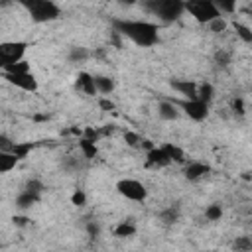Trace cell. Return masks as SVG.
<instances>
[{
	"label": "cell",
	"mask_w": 252,
	"mask_h": 252,
	"mask_svg": "<svg viewBox=\"0 0 252 252\" xmlns=\"http://www.w3.org/2000/svg\"><path fill=\"white\" fill-rule=\"evenodd\" d=\"M112 28L116 33L128 37L140 47H152L158 43V26L142 20H112Z\"/></svg>",
	"instance_id": "1"
},
{
	"label": "cell",
	"mask_w": 252,
	"mask_h": 252,
	"mask_svg": "<svg viewBox=\"0 0 252 252\" xmlns=\"http://www.w3.org/2000/svg\"><path fill=\"white\" fill-rule=\"evenodd\" d=\"M16 2H20L28 10L32 20L37 22V24L53 22L61 16V10L53 0H16Z\"/></svg>",
	"instance_id": "2"
},
{
	"label": "cell",
	"mask_w": 252,
	"mask_h": 252,
	"mask_svg": "<svg viewBox=\"0 0 252 252\" xmlns=\"http://www.w3.org/2000/svg\"><path fill=\"white\" fill-rule=\"evenodd\" d=\"M185 0H150L146 8L161 22H175L185 12Z\"/></svg>",
	"instance_id": "3"
},
{
	"label": "cell",
	"mask_w": 252,
	"mask_h": 252,
	"mask_svg": "<svg viewBox=\"0 0 252 252\" xmlns=\"http://www.w3.org/2000/svg\"><path fill=\"white\" fill-rule=\"evenodd\" d=\"M185 12H189L199 24H209L211 20L219 18L220 12L211 0H185Z\"/></svg>",
	"instance_id": "4"
},
{
	"label": "cell",
	"mask_w": 252,
	"mask_h": 252,
	"mask_svg": "<svg viewBox=\"0 0 252 252\" xmlns=\"http://www.w3.org/2000/svg\"><path fill=\"white\" fill-rule=\"evenodd\" d=\"M116 191L130 201H146V197H148L144 183H140L138 179H120L116 183Z\"/></svg>",
	"instance_id": "5"
},
{
	"label": "cell",
	"mask_w": 252,
	"mask_h": 252,
	"mask_svg": "<svg viewBox=\"0 0 252 252\" xmlns=\"http://www.w3.org/2000/svg\"><path fill=\"white\" fill-rule=\"evenodd\" d=\"M28 49L26 41H2L0 43V69L8 61H20Z\"/></svg>",
	"instance_id": "6"
},
{
	"label": "cell",
	"mask_w": 252,
	"mask_h": 252,
	"mask_svg": "<svg viewBox=\"0 0 252 252\" xmlns=\"http://www.w3.org/2000/svg\"><path fill=\"white\" fill-rule=\"evenodd\" d=\"M173 104H179L191 120L201 122L209 116V104L203 102L201 98H185V100H179V102H173Z\"/></svg>",
	"instance_id": "7"
},
{
	"label": "cell",
	"mask_w": 252,
	"mask_h": 252,
	"mask_svg": "<svg viewBox=\"0 0 252 252\" xmlns=\"http://www.w3.org/2000/svg\"><path fill=\"white\" fill-rule=\"evenodd\" d=\"M4 79L8 83H12L14 87L22 89V91H28V93H35L37 91V79L28 71V73H4Z\"/></svg>",
	"instance_id": "8"
},
{
	"label": "cell",
	"mask_w": 252,
	"mask_h": 252,
	"mask_svg": "<svg viewBox=\"0 0 252 252\" xmlns=\"http://www.w3.org/2000/svg\"><path fill=\"white\" fill-rule=\"evenodd\" d=\"M75 87H77V89H79L81 93L89 94V96H94V94H96V87H94V77H93L91 73H87V71H81V73L77 75Z\"/></svg>",
	"instance_id": "9"
},
{
	"label": "cell",
	"mask_w": 252,
	"mask_h": 252,
	"mask_svg": "<svg viewBox=\"0 0 252 252\" xmlns=\"http://www.w3.org/2000/svg\"><path fill=\"white\" fill-rule=\"evenodd\" d=\"M171 163V159H169V156L165 154V150L159 146V148H152V150H148V165H156V167H165V165H169Z\"/></svg>",
	"instance_id": "10"
},
{
	"label": "cell",
	"mask_w": 252,
	"mask_h": 252,
	"mask_svg": "<svg viewBox=\"0 0 252 252\" xmlns=\"http://www.w3.org/2000/svg\"><path fill=\"white\" fill-rule=\"evenodd\" d=\"M171 87L183 94L185 98H197V85L189 79H177V81H171Z\"/></svg>",
	"instance_id": "11"
},
{
	"label": "cell",
	"mask_w": 252,
	"mask_h": 252,
	"mask_svg": "<svg viewBox=\"0 0 252 252\" xmlns=\"http://www.w3.org/2000/svg\"><path fill=\"white\" fill-rule=\"evenodd\" d=\"M209 165L207 163H203V161H191L187 167H185V177L187 179H199V177H203L205 173H209Z\"/></svg>",
	"instance_id": "12"
},
{
	"label": "cell",
	"mask_w": 252,
	"mask_h": 252,
	"mask_svg": "<svg viewBox=\"0 0 252 252\" xmlns=\"http://www.w3.org/2000/svg\"><path fill=\"white\" fill-rule=\"evenodd\" d=\"M37 201H39V195L30 193V191H26V189H24V191L18 195V199H16V207H18V209H22V211H26V209H32Z\"/></svg>",
	"instance_id": "13"
},
{
	"label": "cell",
	"mask_w": 252,
	"mask_h": 252,
	"mask_svg": "<svg viewBox=\"0 0 252 252\" xmlns=\"http://www.w3.org/2000/svg\"><path fill=\"white\" fill-rule=\"evenodd\" d=\"M94 77V87H96V93H102V94H110L114 91V81L110 77H104V75H93Z\"/></svg>",
	"instance_id": "14"
},
{
	"label": "cell",
	"mask_w": 252,
	"mask_h": 252,
	"mask_svg": "<svg viewBox=\"0 0 252 252\" xmlns=\"http://www.w3.org/2000/svg\"><path fill=\"white\" fill-rule=\"evenodd\" d=\"M158 112H159V116H161L163 120H175V118L179 116V110H177L175 104L169 102V100H161L159 106H158Z\"/></svg>",
	"instance_id": "15"
},
{
	"label": "cell",
	"mask_w": 252,
	"mask_h": 252,
	"mask_svg": "<svg viewBox=\"0 0 252 252\" xmlns=\"http://www.w3.org/2000/svg\"><path fill=\"white\" fill-rule=\"evenodd\" d=\"M79 148H81V152H83V156H85L87 159H93V158H96V154H98L96 144H94L93 140L85 138V136L79 138Z\"/></svg>",
	"instance_id": "16"
},
{
	"label": "cell",
	"mask_w": 252,
	"mask_h": 252,
	"mask_svg": "<svg viewBox=\"0 0 252 252\" xmlns=\"http://www.w3.org/2000/svg\"><path fill=\"white\" fill-rule=\"evenodd\" d=\"M20 159L12 154V152H0V173H8L16 167Z\"/></svg>",
	"instance_id": "17"
},
{
	"label": "cell",
	"mask_w": 252,
	"mask_h": 252,
	"mask_svg": "<svg viewBox=\"0 0 252 252\" xmlns=\"http://www.w3.org/2000/svg\"><path fill=\"white\" fill-rule=\"evenodd\" d=\"M2 71L4 73H28L30 71V63L20 59V61H8L2 65Z\"/></svg>",
	"instance_id": "18"
},
{
	"label": "cell",
	"mask_w": 252,
	"mask_h": 252,
	"mask_svg": "<svg viewBox=\"0 0 252 252\" xmlns=\"http://www.w3.org/2000/svg\"><path fill=\"white\" fill-rule=\"evenodd\" d=\"M35 148L33 142H14V148H12V154L18 158V159H24L28 158V154Z\"/></svg>",
	"instance_id": "19"
},
{
	"label": "cell",
	"mask_w": 252,
	"mask_h": 252,
	"mask_svg": "<svg viewBox=\"0 0 252 252\" xmlns=\"http://www.w3.org/2000/svg\"><path fill=\"white\" fill-rule=\"evenodd\" d=\"M161 148L165 150V154L169 156V159H171V161L181 163V161L185 159V154H183V150H181L179 146H175V144H169V142H167V144H163Z\"/></svg>",
	"instance_id": "20"
},
{
	"label": "cell",
	"mask_w": 252,
	"mask_h": 252,
	"mask_svg": "<svg viewBox=\"0 0 252 252\" xmlns=\"http://www.w3.org/2000/svg\"><path fill=\"white\" fill-rule=\"evenodd\" d=\"M134 234H136V226L130 220H122L114 228V236H118V238H126V236H134Z\"/></svg>",
	"instance_id": "21"
},
{
	"label": "cell",
	"mask_w": 252,
	"mask_h": 252,
	"mask_svg": "<svg viewBox=\"0 0 252 252\" xmlns=\"http://www.w3.org/2000/svg\"><path fill=\"white\" fill-rule=\"evenodd\" d=\"M213 93H215V91H213V85H211V83H203L201 87H197V98H201V100L207 102V104L213 100Z\"/></svg>",
	"instance_id": "22"
},
{
	"label": "cell",
	"mask_w": 252,
	"mask_h": 252,
	"mask_svg": "<svg viewBox=\"0 0 252 252\" xmlns=\"http://www.w3.org/2000/svg\"><path fill=\"white\" fill-rule=\"evenodd\" d=\"M219 12H224V14H232L236 10V0H211Z\"/></svg>",
	"instance_id": "23"
},
{
	"label": "cell",
	"mask_w": 252,
	"mask_h": 252,
	"mask_svg": "<svg viewBox=\"0 0 252 252\" xmlns=\"http://www.w3.org/2000/svg\"><path fill=\"white\" fill-rule=\"evenodd\" d=\"M234 30H236V33L240 35V39H242L244 43H252V32H250V28H248V26L234 22Z\"/></svg>",
	"instance_id": "24"
},
{
	"label": "cell",
	"mask_w": 252,
	"mask_h": 252,
	"mask_svg": "<svg viewBox=\"0 0 252 252\" xmlns=\"http://www.w3.org/2000/svg\"><path fill=\"white\" fill-rule=\"evenodd\" d=\"M87 57H89V51L85 47H71V51H69V61H73V63L85 61Z\"/></svg>",
	"instance_id": "25"
},
{
	"label": "cell",
	"mask_w": 252,
	"mask_h": 252,
	"mask_svg": "<svg viewBox=\"0 0 252 252\" xmlns=\"http://www.w3.org/2000/svg\"><path fill=\"white\" fill-rule=\"evenodd\" d=\"M205 217H207L209 220H219V219L222 217V207H220L219 203L209 205V207H207V211H205Z\"/></svg>",
	"instance_id": "26"
},
{
	"label": "cell",
	"mask_w": 252,
	"mask_h": 252,
	"mask_svg": "<svg viewBox=\"0 0 252 252\" xmlns=\"http://www.w3.org/2000/svg\"><path fill=\"white\" fill-rule=\"evenodd\" d=\"M177 217H179V213H177V209H173V207H169V209H165V211L159 213V220H163L165 224H173V222L177 220Z\"/></svg>",
	"instance_id": "27"
},
{
	"label": "cell",
	"mask_w": 252,
	"mask_h": 252,
	"mask_svg": "<svg viewBox=\"0 0 252 252\" xmlns=\"http://www.w3.org/2000/svg\"><path fill=\"white\" fill-rule=\"evenodd\" d=\"M209 28H211V32L220 33V32H224V30H226V22L219 16V18H215V20H211V22H209Z\"/></svg>",
	"instance_id": "28"
},
{
	"label": "cell",
	"mask_w": 252,
	"mask_h": 252,
	"mask_svg": "<svg viewBox=\"0 0 252 252\" xmlns=\"http://www.w3.org/2000/svg\"><path fill=\"white\" fill-rule=\"evenodd\" d=\"M71 203H73L75 207H85V205H87V195H85V191L77 189V191L71 195Z\"/></svg>",
	"instance_id": "29"
},
{
	"label": "cell",
	"mask_w": 252,
	"mask_h": 252,
	"mask_svg": "<svg viewBox=\"0 0 252 252\" xmlns=\"http://www.w3.org/2000/svg\"><path fill=\"white\" fill-rule=\"evenodd\" d=\"M215 61H217V65L226 67V65L230 63V53H228V51H224V49H219V51L215 53Z\"/></svg>",
	"instance_id": "30"
},
{
	"label": "cell",
	"mask_w": 252,
	"mask_h": 252,
	"mask_svg": "<svg viewBox=\"0 0 252 252\" xmlns=\"http://www.w3.org/2000/svg\"><path fill=\"white\" fill-rule=\"evenodd\" d=\"M26 191H30V193H35V195H39V193L43 191V183H41L39 179H30V181L26 183Z\"/></svg>",
	"instance_id": "31"
},
{
	"label": "cell",
	"mask_w": 252,
	"mask_h": 252,
	"mask_svg": "<svg viewBox=\"0 0 252 252\" xmlns=\"http://www.w3.org/2000/svg\"><path fill=\"white\" fill-rule=\"evenodd\" d=\"M124 140H126V144H128L130 148H138L142 138H140L136 132H124Z\"/></svg>",
	"instance_id": "32"
},
{
	"label": "cell",
	"mask_w": 252,
	"mask_h": 252,
	"mask_svg": "<svg viewBox=\"0 0 252 252\" xmlns=\"http://www.w3.org/2000/svg\"><path fill=\"white\" fill-rule=\"evenodd\" d=\"M234 248L236 250H250L252 248V240L248 236H240L236 242H234Z\"/></svg>",
	"instance_id": "33"
},
{
	"label": "cell",
	"mask_w": 252,
	"mask_h": 252,
	"mask_svg": "<svg viewBox=\"0 0 252 252\" xmlns=\"http://www.w3.org/2000/svg\"><path fill=\"white\" fill-rule=\"evenodd\" d=\"M12 148H14V142L8 136L0 134V152H12Z\"/></svg>",
	"instance_id": "34"
},
{
	"label": "cell",
	"mask_w": 252,
	"mask_h": 252,
	"mask_svg": "<svg viewBox=\"0 0 252 252\" xmlns=\"http://www.w3.org/2000/svg\"><path fill=\"white\" fill-rule=\"evenodd\" d=\"M232 110H234V114H238V116H244V100L238 96V98H234L232 100Z\"/></svg>",
	"instance_id": "35"
},
{
	"label": "cell",
	"mask_w": 252,
	"mask_h": 252,
	"mask_svg": "<svg viewBox=\"0 0 252 252\" xmlns=\"http://www.w3.org/2000/svg\"><path fill=\"white\" fill-rule=\"evenodd\" d=\"M83 136H85V138H89V140H93V142H96V138L100 136V132L89 126V128H85V130H83Z\"/></svg>",
	"instance_id": "36"
},
{
	"label": "cell",
	"mask_w": 252,
	"mask_h": 252,
	"mask_svg": "<svg viewBox=\"0 0 252 252\" xmlns=\"http://www.w3.org/2000/svg\"><path fill=\"white\" fill-rule=\"evenodd\" d=\"M12 222H14L16 226H26V224H30V219L24 217V215H14V217H12Z\"/></svg>",
	"instance_id": "37"
},
{
	"label": "cell",
	"mask_w": 252,
	"mask_h": 252,
	"mask_svg": "<svg viewBox=\"0 0 252 252\" xmlns=\"http://www.w3.org/2000/svg\"><path fill=\"white\" fill-rule=\"evenodd\" d=\"M87 232H89V236L96 238V236L100 234V226H98L96 222H89V224H87Z\"/></svg>",
	"instance_id": "38"
},
{
	"label": "cell",
	"mask_w": 252,
	"mask_h": 252,
	"mask_svg": "<svg viewBox=\"0 0 252 252\" xmlns=\"http://www.w3.org/2000/svg\"><path fill=\"white\" fill-rule=\"evenodd\" d=\"M98 104H100V108H102V110H114V102H112V100H108V98H100V100H98Z\"/></svg>",
	"instance_id": "39"
},
{
	"label": "cell",
	"mask_w": 252,
	"mask_h": 252,
	"mask_svg": "<svg viewBox=\"0 0 252 252\" xmlns=\"http://www.w3.org/2000/svg\"><path fill=\"white\" fill-rule=\"evenodd\" d=\"M140 146L146 148V150H152V148H154V144H152L150 140H140Z\"/></svg>",
	"instance_id": "40"
},
{
	"label": "cell",
	"mask_w": 252,
	"mask_h": 252,
	"mask_svg": "<svg viewBox=\"0 0 252 252\" xmlns=\"http://www.w3.org/2000/svg\"><path fill=\"white\" fill-rule=\"evenodd\" d=\"M14 0H0V8H6V6H10Z\"/></svg>",
	"instance_id": "41"
},
{
	"label": "cell",
	"mask_w": 252,
	"mask_h": 252,
	"mask_svg": "<svg viewBox=\"0 0 252 252\" xmlns=\"http://www.w3.org/2000/svg\"><path fill=\"white\" fill-rule=\"evenodd\" d=\"M242 179H246V181H250V173H248V171H244V173H242Z\"/></svg>",
	"instance_id": "42"
},
{
	"label": "cell",
	"mask_w": 252,
	"mask_h": 252,
	"mask_svg": "<svg viewBox=\"0 0 252 252\" xmlns=\"http://www.w3.org/2000/svg\"><path fill=\"white\" fill-rule=\"evenodd\" d=\"M122 2H124V4H134L136 0H122Z\"/></svg>",
	"instance_id": "43"
}]
</instances>
